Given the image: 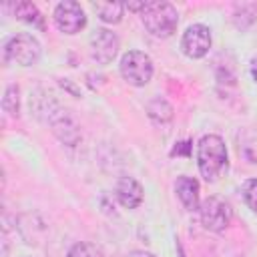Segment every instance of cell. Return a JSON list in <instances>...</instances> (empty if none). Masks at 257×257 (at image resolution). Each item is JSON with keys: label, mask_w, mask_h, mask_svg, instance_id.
<instances>
[{"label": "cell", "mask_w": 257, "mask_h": 257, "mask_svg": "<svg viewBox=\"0 0 257 257\" xmlns=\"http://www.w3.org/2000/svg\"><path fill=\"white\" fill-rule=\"evenodd\" d=\"M229 165L225 141L219 135H205L197 143V167L207 183H215Z\"/></svg>", "instance_id": "obj_1"}, {"label": "cell", "mask_w": 257, "mask_h": 257, "mask_svg": "<svg viewBox=\"0 0 257 257\" xmlns=\"http://www.w3.org/2000/svg\"><path fill=\"white\" fill-rule=\"evenodd\" d=\"M143 26L155 38H169L177 32L179 26V12L171 2L165 0H151L145 4L143 12L139 14Z\"/></svg>", "instance_id": "obj_2"}, {"label": "cell", "mask_w": 257, "mask_h": 257, "mask_svg": "<svg viewBox=\"0 0 257 257\" xmlns=\"http://www.w3.org/2000/svg\"><path fill=\"white\" fill-rule=\"evenodd\" d=\"M42 46L36 36L28 32H20L10 36L2 44V60L4 64H18V66H34L40 60Z\"/></svg>", "instance_id": "obj_3"}, {"label": "cell", "mask_w": 257, "mask_h": 257, "mask_svg": "<svg viewBox=\"0 0 257 257\" xmlns=\"http://www.w3.org/2000/svg\"><path fill=\"white\" fill-rule=\"evenodd\" d=\"M118 72L131 86H147L155 74L153 58L143 50H128L120 56Z\"/></svg>", "instance_id": "obj_4"}, {"label": "cell", "mask_w": 257, "mask_h": 257, "mask_svg": "<svg viewBox=\"0 0 257 257\" xmlns=\"http://www.w3.org/2000/svg\"><path fill=\"white\" fill-rule=\"evenodd\" d=\"M199 219H201L203 229L211 233H223L231 225L233 209L227 201L219 197H207L199 205Z\"/></svg>", "instance_id": "obj_5"}, {"label": "cell", "mask_w": 257, "mask_h": 257, "mask_svg": "<svg viewBox=\"0 0 257 257\" xmlns=\"http://www.w3.org/2000/svg\"><path fill=\"white\" fill-rule=\"evenodd\" d=\"M120 48V38L116 36V32L108 30V28H96L88 40V50H90V58L104 66L110 64Z\"/></svg>", "instance_id": "obj_6"}, {"label": "cell", "mask_w": 257, "mask_h": 257, "mask_svg": "<svg viewBox=\"0 0 257 257\" xmlns=\"http://www.w3.org/2000/svg\"><path fill=\"white\" fill-rule=\"evenodd\" d=\"M52 18H54V24L60 32L64 34H78L84 26H86V14L82 10V6L74 0H64V2H58L54 6V12H52Z\"/></svg>", "instance_id": "obj_7"}, {"label": "cell", "mask_w": 257, "mask_h": 257, "mask_svg": "<svg viewBox=\"0 0 257 257\" xmlns=\"http://www.w3.org/2000/svg\"><path fill=\"white\" fill-rule=\"evenodd\" d=\"M211 44H213L211 28L201 24V22L187 26V30L181 36V50L187 58H193V60L207 56Z\"/></svg>", "instance_id": "obj_8"}, {"label": "cell", "mask_w": 257, "mask_h": 257, "mask_svg": "<svg viewBox=\"0 0 257 257\" xmlns=\"http://www.w3.org/2000/svg\"><path fill=\"white\" fill-rule=\"evenodd\" d=\"M48 124H50V131L54 133V137L66 145V147H76L80 143V128L76 124V120L68 114V110L60 108L58 104L54 106V110L48 114Z\"/></svg>", "instance_id": "obj_9"}, {"label": "cell", "mask_w": 257, "mask_h": 257, "mask_svg": "<svg viewBox=\"0 0 257 257\" xmlns=\"http://www.w3.org/2000/svg\"><path fill=\"white\" fill-rule=\"evenodd\" d=\"M114 197H116V201H118L124 209H137V207L143 203L145 191H143V185H141L135 177L122 175V177H118V181L114 183Z\"/></svg>", "instance_id": "obj_10"}, {"label": "cell", "mask_w": 257, "mask_h": 257, "mask_svg": "<svg viewBox=\"0 0 257 257\" xmlns=\"http://www.w3.org/2000/svg\"><path fill=\"white\" fill-rule=\"evenodd\" d=\"M175 195H177V199L181 201V205L187 211H191V213L199 211L201 187H199V181L195 177H187V175L177 177V181H175Z\"/></svg>", "instance_id": "obj_11"}, {"label": "cell", "mask_w": 257, "mask_h": 257, "mask_svg": "<svg viewBox=\"0 0 257 257\" xmlns=\"http://www.w3.org/2000/svg\"><path fill=\"white\" fill-rule=\"evenodd\" d=\"M237 151L245 163L257 165V131L255 128H243L237 135Z\"/></svg>", "instance_id": "obj_12"}, {"label": "cell", "mask_w": 257, "mask_h": 257, "mask_svg": "<svg viewBox=\"0 0 257 257\" xmlns=\"http://www.w3.org/2000/svg\"><path fill=\"white\" fill-rule=\"evenodd\" d=\"M10 8H12V14L16 16V20H22V22H26V24L38 28V30H44L46 28L44 16L36 8V4H32V2H16Z\"/></svg>", "instance_id": "obj_13"}, {"label": "cell", "mask_w": 257, "mask_h": 257, "mask_svg": "<svg viewBox=\"0 0 257 257\" xmlns=\"http://www.w3.org/2000/svg\"><path fill=\"white\" fill-rule=\"evenodd\" d=\"M173 114H175V110H173L171 102L167 98H163V96H155V98H151L147 102V116L155 124H161V126L169 124L173 120Z\"/></svg>", "instance_id": "obj_14"}, {"label": "cell", "mask_w": 257, "mask_h": 257, "mask_svg": "<svg viewBox=\"0 0 257 257\" xmlns=\"http://www.w3.org/2000/svg\"><path fill=\"white\" fill-rule=\"evenodd\" d=\"M92 10L104 24H118L124 14L122 2H92Z\"/></svg>", "instance_id": "obj_15"}, {"label": "cell", "mask_w": 257, "mask_h": 257, "mask_svg": "<svg viewBox=\"0 0 257 257\" xmlns=\"http://www.w3.org/2000/svg\"><path fill=\"white\" fill-rule=\"evenodd\" d=\"M2 110L10 116L20 114V88L18 84H8L2 96Z\"/></svg>", "instance_id": "obj_16"}, {"label": "cell", "mask_w": 257, "mask_h": 257, "mask_svg": "<svg viewBox=\"0 0 257 257\" xmlns=\"http://www.w3.org/2000/svg\"><path fill=\"white\" fill-rule=\"evenodd\" d=\"M66 257H102V251L90 241H78L68 249Z\"/></svg>", "instance_id": "obj_17"}, {"label": "cell", "mask_w": 257, "mask_h": 257, "mask_svg": "<svg viewBox=\"0 0 257 257\" xmlns=\"http://www.w3.org/2000/svg\"><path fill=\"white\" fill-rule=\"evenodd\" d=\"M241 197L245 201V205L257 213V179H247L241 187Z\"/></svg>", "instance_id": "obj_18"}, {"label": "cell", "mask_w": 257, "mask_h": 257, "mask_svg": "<svg viewBox=\"0 0 257 257\" xmlns=\"http://www.w3.org/2000/svg\"><path fill=\"white\" fill-rule=\"evenodd\" d=\"M189 153H191V141H183V143H177V147L173 149V153L171 155H183V157H189Z\"/></svg>", "instance_id": "obj_19"}, {"label": "cell", "mask_w": 257, "mask_h": 257, "mask_svg": "<svg viewBox=\"0 0 257 257\" xmlns=\"http://www.w3.org/2000/svg\"><path fill=\"white\" fill-rule=\"evenodd\" d=\"M58 82H60V86H62V88L70 90V92H72V96H80V90H76V88L70 84V80H68V78H60Z\"/></svg>", "instance_id": "obj_20"}, {"label": "cell", "mask_w": 257, "mask_h": 257, "mask_svg": "<svg viewBox=\"0 0 257 257\" xmlns=\"http://www.w3.org/2000/svg\"><path fill=\"white\" fill-rule=\"evenodd\" d=\"M126 257H157L155 253H151V251H143V249H137V251H131Z\"/></svg>", "instance_id": "obj_21"}]
</instances>
